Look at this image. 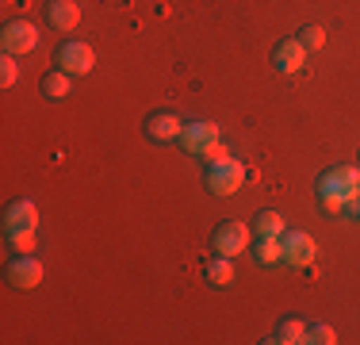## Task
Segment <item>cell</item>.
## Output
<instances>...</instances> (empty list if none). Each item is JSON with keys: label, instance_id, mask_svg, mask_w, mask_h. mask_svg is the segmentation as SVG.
Segmentation results:
<instances>
[{"label": "cell", "instance_id": "7a4b0ae2", "mask_svg": "<svg viewBox=\"0 0 360 345\" xmlns=\"http://www.w3.org/2000/svg\"><path fill=\"white\" fill-rule=\"evenodd\" d=\"M0 42H4V54H31V50L39 46V31L31 27L27 20H15V23L4 27Z\"/></svg>", "mask_w": 360, "mask_h": 345}, {"label": "cell", "instance_id": "6da1fadb", "mask_svg": "<svg viewBox=\"0 0 360 345\" xmlns=\"http://www.w3.org/2000/svg\"><path fill=\"white\" fill-rule=\"evenodd\" d=\"M242 180H245V169L238 158H222L215 165H207V188L215 196H234L242 188Z\"/></svg>", "mask_w": 360, "mask_h": 345}, {"label": "cell", "instance_id": "277c9868", "mask_svg": "<svg viewBox=\"0 0 360 345\" xmlns=\"http://www.w3.org/2000/svg\"><path fill=\"white\" fill-rule=\"evenodd\" d=\"M92 65H96V54L89 42H65L58 50V69H65V73H89Z\"/></svg>", "mask_w": 360, "mask_h": 345}, {"label": "cell", "instance_id": "8992f818", "mask_svg": "<svg viewBox=\"0 0 360 345\" xmlns=\"http://www.w3.org/2000/svg\"><path fill=\"white\" fill-rule=\"evenodd\" d=\"M180 131H184V123H180L173 111H153V115L146 119V134H150L153 142H180Z\"/></svg>", "mask_w": 360, "mask_h": 345}, {"label": "cell", "instance_id": "e0dca14e", "mask_svg": "<svg viewBox=\"0 0 360 345\" xmlns=\"http://www.w3.org/2000/svg\"><path fill=\"white\" fill-rule=\"evenodd\" d=\"M8 242L15 253H35V230H8Z\"/></svg>", "mask_w": 360, "mask_h": 345}, {"label": "cell", "instance_id": "ba28073f", "mask_svg": "<svg viewBox=\"0 0 360 345\" xmlns=\"http://www.w3.org/2000/svg\"><path fill=\"white\" fill-rule=\"evenodd\" d=\"M272 62H276V69L280 73H299L303 69V62H307V46L299 39H284L276 46V54H272Z\"/></svg>", "mask_w": 360, "mask_h": 345}, {"label": "cell", "instance_id": "ffe728a7", "mask_svg": "<svg viewBox=\"0 0 360 345\" xmlns=\"http://www.w3.org/2000/svg\"><path fill=\"white\" fill-rule=\"evenodd\" d=\"M200 158H203V165H215V161L230 158V150H226V146H222V138H219V142L203 146V150H200Z\"/></svg>", "mask_w": 360, "mask_h": 345}, {"label": "cell", "instance_id": "7402d4cb", "mask_svg": "<svg viewBox=\"0 0 360 345\" xmlns=\"http://www.w3.org/2000/svg\"><path fill=\"white\" fill-rule=\"evenodd\" d=\"M319 196H322V207H330V211H345V196H341V192H333V188H319Z\"/></svg>", "mask_w": 360, "mask_h": 345}, {"label": "cell", "instance_id": "9a60e30c", "mask_svg": "<svg viewBox=\"0 0 360 345\" xmlns=\"http://www.w3.org/2000/svg\"><path fill=\"white\" fill-rule=\"evenodd\" d=\"M307 330H311V326H307V322H299V318H288V322H280V330L272 334L269 341H284V345H295V341H307Z\"/></svg>", "mask_w": 360, "mask_h": 345}, {"label": "cell", "instance_id": "7c38bea8", "mask_svg": "<svg viewBox=\"0 0 360 345\" xmlns=\"http://www.w3.org/2000/svg\"><path fill=\"white\" fill-rule=\"evenodd\" d=\"M234 257H215V261H207V284H215V288H226L230 280H234Z\"/></svg>", "mask_w": 360, "mask_h": 345}, {"label": "cell", "instance_id": "3957f363", "mask_svg": "<svg viewBox=\"0 0 360 345\" xmlns=\"http://www.w3.org/2000/svg\"><path fill=\"white\" fill-rule=\"evenodd\" d=\"M245 246H250V227H245V222H222L215 230V253L238 257Z\"/></svg>", "mask_w": 360, "mask_h": 345}, {"label": "cell", "instance_id": "d6986e66", "mask_svg": "<svg viewBox=\"0 0 360 345\" xmlns=\"http://www.w3.org/2000/svg\"><path fill=\"white\" fill-rule=\"evenodd\" d=\"M299 42H303L307 50H319L322 42H326V34H322V27H319V23H307V27L299 31Z\"/></svg>", "mask_w": 360, "mask_h": 345}, {"label": "cell", "instance_id": "30bf717a", "mask_svg": "<svg viewBox=\"0 0 360 345\" xmlns=\"http://www.w3.org/2000/svg\"><path fill=\"white\" fill-rule=\"evenodd\" d=\"M46 20L54 23V31H73L77 23H81V8H77L73 0H50Z\"/></svg>", "mask_w": 360, "mask_h": 345}, {"label": "cell", "instance_id": "5b68a950", "mask_svg": "<svg viewBox=\"0 0 360 345\" xmlns=\"http://www.w3.org/2000/svg\"><path fill=\"white\" fill-rule=\"evenodd\" d=\"M284 261L288 265H311L314 261V238L307 234V230H284Z\"/></svg>", "mask_w": 360, "mask_h": 345}, {"label": "cell", "instance_id": "9c48e42d", "mask_svg": "<svg viewBox=\"0 0 360 345\" xmlns=\"http://www.w3.org/2000/svg\"><path fill=\"white\" fill-rule=\"evenodd\" d=\"M219 142V127L215 123H188L184 131H180V146H184L188 153H200L203 146Z\"/></svg>", "mask_w": 360, "mask_h": 345}, {"label": "cell", "instance_id": "8fae6325", "mask_svg": "<svg viewBox=\"0 0 360 345\" xmlns=\"http://www.w3.org/2000/svg\"><path fill=\"white\" fill-rule=\"evenodd\" d=\"M35 222H39V215L31 200H15L4 215V230H35Z\"/></svg>", "mask_w": 360, "mask_h": 345}, {"label": "cell", "instance_id": "2e32d148", "mask_svg": "<svg viewBox=\"0 0 360 345\" xmlns=\"http://www.w3.org/2000/svg\"><path fill=\"white\" fill-rule=\"evenodd\" d=\"M284 215L276 211H261L257 215V234H269V238H284Z\"/></svg>", "mask_w": 360, "mask_h": 345}, {"label": "cell", "instance_id": "52a82bcc", "mask_svg": "<svg viewBox=\"0 0 360 345\" xmlns=\"http://www.w3.org/2000/svg\"><path fill=\"white\" fill-rule=\"evenodd\" d=\"M8 280H12L15 288H35V284L42 280V265L31 253H20L12 265H8Z\"/></svg>", "mask_w": 360, "mask_h": 345}, {"label": "cell", "instance_id": "603a6c76", "mask_svg": "<svg viewBox=\"0 0 360 345\" xmlns=\"http://www.w3.org/2000/svg\"><path fill=\"white\" fill-rule=\"evenodd\" d=\"M349 211H353V215H360V196H356V203H353V207H349Z\"/></svg>", "mask_w": 360, "mask_h": 345}, {"label": "cell", "instance_id": "ac0fdd59", "mask_svg": "<svg viewBox=\"0 0 360 345\" xmlns=\"http://www.w3.org/2000/svg\"><path fill=\"white\" fill-rule=\"evenodd\" d=\"M15 81H20V65H15V54H4V62H0V84H4V89H12Z\"/></svg>", "mask_w": 360, "mask_h": 345}, {"label": "cell", "instance_id": "4fadbf2b", "mask_svg": "<svg viewBox=\"0 0 360 345\" xmlns=\"http://www.w3.org/2000/svg\"><path fill=\"white\" fill-rule=\"evenodd\" d=\"M42 92H46L50 100H65V96H70V73H65V69L46 73V77H42Z\"/></svg>", "mask_w": 360, "mask_h": 345}, {"label": "cell", "instance_id": "44dd1931", "mask_svg": "<svg viewBox=\"0 0 360 345\" xmlns=\"http://www.w3.org/2000/svg\"><path fill=\"white\" fill-rule=\"evenodd\" d=\"M307 341L333 345V341H338V334H333V326H311V330H307Z\"/></svg>", "mask_w": 360, "mask_h": 345}, {"label": "cell", "instance_id": "5bb4252c", "mask_svg": "<svg viewBox=\"0 0 360 345\" xmlns=\"http://www.w3.org/2000/svg\"><path fill=\"white\" fill-rule=\"evenodd\" d=\"M257 261H261V265H280V261H284V242L261 234V242H257Z\"/></svg>", "mask_w": 360, "mask_h": 345}]
</instances>
